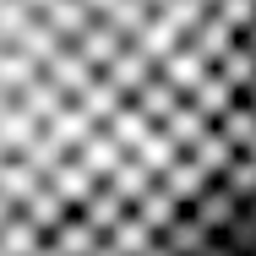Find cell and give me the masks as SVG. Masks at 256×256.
<instances>
[{"mask_svg": "<svg viewBox=\"0 0 256 256\" xmlns=\"http://www.w3.org/2000/svg\"><path fill=\"white\" fill-rule=\"evenodd\" d=\"M256 196V0H0V256H224Z\"/></svg>", "mask_w": 256, "mask_h": 256, "instance_id": "obj_1", "label": "cell"}]
</instances>
